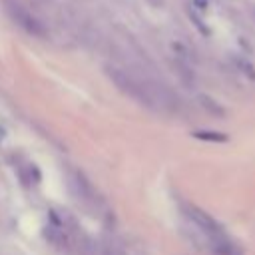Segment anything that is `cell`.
I'll return each instance as SVG.
<instances>
[{"label":"cell","instance_id":"1","mask_svg":"<svg viewBox=\"0 0 255 255\" xmlns=\"http://www.w3.org/2000/svg\"><path fill=\"white\" fill-rule=\"evenodd\" d=\"M66 183L70 189V195L78 205H82L84 211L90 215H104L108 213V205L104 197L98 193V189L88 181V177L78 171V169H68L66 171Z\"/></svg>","mask_w":255,"mask_h":255},{"label":"cell","instance_id":"2","mask_svg":"<svg viewBox=\"0 0 255 255\" xmlns=\"http://www.w3.org/2000/svg\"><path fill=\"white\" fill-rule=\"evenodd\" d=\"M181 211L185 213L187 221L203 235V239H205L207 245H209V251H211V247H213L215 243L229 239V235H227V231L221 227V223H219L217 219H213L207 211H203L201 207L191 205V203H185V205L181 207Z\"/></svg>","mask_w":255,"mask_h":255},{"label":"cell","instance_id":"3","mask_svg":"<svg viewBox=\"0 0 255 255\" xmlns=\"http://www.w3.org/2000/svg\"><path fill=\"white\" fill-rule=\"evenodd\" d=\"M4 6H6V12L8 16L30 36L34 38H46L48 36V28L46 24L30 10L26 8L24 4H20L18 0H4Z\"/></svg>","mask_w":255,"mask_h":255},{"label":"cell","instance_id":"4","mask_svg":"<svg viewBox=\"0 0 255 255\" xmlns=\"http://www.w3.org/2000/svg\"><path fill=\"white\" fill-rule=\"evenodd\" d=\"M193 135L199 137V139H209V141H225L227 139V135H223V133H211V131H195Z\"/></svg>","mask_w":255,"mask_h":255}]
</instances>
